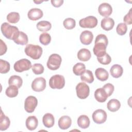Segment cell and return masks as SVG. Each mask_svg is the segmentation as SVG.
Returning a JSON list of instances; mask_svg holds the SVG:
<instances>
[{"mask_svg": "<svg viewBox=\"0 0 132 132\" xmlns=\"http://www.w3.org/2000/svg\"><path fill=\"white\" fill-rule=\"evenodd\" d=\"M24 52L27 56L37 60L41 57L43 50L42 47L38 45L29 44L25 47Z\"/></svg>", "mask_w": 132, "mask_h": 132, "instance_id": "cell-1", "label": "cell"}, {"mask_svg": "<svg viewBox=\"0 0 132 132\" xmlns=\"http://www.w3.org/2000/svg\"><path fill=\"white\" fill-rule=\"evenodd\" d=\"M1 29L3 35L6 38L10 40H13L15 34L19 31L17 27L10 25L6 22L2 24Z\"/></svg>", "mask_w": 132, "mask_h": 132, "instance_id": "cell-2", "label": "cell"}, {"mask_svg": "<svg viewBox=\"0 0 132 132\" xmlns=\"http://www.w3.org/2000/svg\"><path fill=\"white\" fill-rule=\"evenodd\" d=\"M62 59L61 56L57 54H53L48 58L47 61V67L51 70H56L59 68Z\"/></svg>", "mask_w": 132, "mask_h": 132, "instance_id": "cell-3", "label": "cell"}, {"mask_svg": "<svg viewBox=\"0 0 132 132\" xmlns=\"http://www.w3.org/2000/svg\"><path fill=\"white\" fill-rule=\"evenodd\" d=\"M50 87L52 89H61L65 85V79L62 75H55L52 76L49 80Z\"/></svg>", "mask_w": 132, "mask_h": 132, "instance_id": "cell-4", "label": "cell"}, {"mask_svg": "<svg viewBox=\"0 0 132 132\" xmlns=\"http://www.w3.org/2000/svg\"><path fill=\"white\" fill-rule=\"evenodd\" d=\"M31 67L30 61L25 58L17 61L13 65L14 70L18 72H22L25 71H27Z\"/></svg>", "mask_w": 132, "mask_h": 132, "instance_id": "cell-5", "label": "cell"}, {"mask_svg": "<svg viewBox=\"0 0 132 132\" xmlns=\"http://www.w3.org/2000/svg\"><path fill=\"white\" fill-rule=\"evenodd\" d=\"M76 91L78 98L80 99H85L89 95V87L85 82H79L76 87Z\"/></svg>", "mask_w": 132, "mask_h": 132, "instance_id": "cell-6", "label": "cell"}, {"mask_svg": "<svg viewBox=\"0 0 132 132\" xmlns=\"http://www.w3.org/2000/svg\"><path fill=\"white\" fill-rule=\"evenodd\" d=\"M97 20L94 16H88L81 19L79 22V26L84 28H93L96 26Z\"/></svg>", "mask_w": 132, "mask_h": 132, "instance_id": "cell-7", "label": "cell"}, {"mask_svg": "<svg viewBox=\"0 0 132 132\" xmlns=\"http://www.w3.org/2000/svg\"><path fill=\"white\" fill-rule=\"evenodd\" d=\"M38 105L37 98L34 96H29L25 100L24 108L28 113H32L34 111Z\"/></svg>", "mask_w": 132, "mask_h": 132, "instance_id": "cell-8", "label": "cell"}, {"mask_svg": "<svg viewBox=\"0 0 132 132\" xmlns=\"http://www.w3.org/2000/svg\"><path fill=\"white\" fill-rule=\"evenodd\" d=\"M46 88V80L42 77L36 78L32 82L31 88L36 92L43 91Z\"/></svg>", "mask_w": 132, "mask_h": 132, "instance_id": "cell-9", "label": "cell"}, {"mask_svg": "<svg viewBox=\"0 0 132 132\" xmlns=\"http://www.w3.org/2000/svg\"><path fill=\"white\" fill-rule=\"evenodd\" d=\"M92 119L96 124H102L106 121L107 113L103 109H97L92 113Z\"/></svg>", "mask_w": 132, "mask_h": 132, "instance_id": "cell-10", "label": "cell"}, {"mask_svg": "<svg viewBox=\"0 0 132 132\" xmlns=\"http://www.w3.org/2000/svg\"><path fill=\"white\" fill-rule=\"evenodd\" d=\"M107 45L104 43L100 42H96L94 43V46L93 48V51L97 57L102 56L106 53V48Z\"/></svg>", "mask_w": 132, "mask_h": 132, "instance_id": "cell-11", "label": "cell"}, {"mask_svg": "<svg viewBox=\"0 0 132 132\" xmlns=\"http://www.w3.org/2000/svg\"><path fill=\"white\" fill-rule=\"evenodd\" d=\"M98 13L103 16L108 18L112 12L111 6L107 3H103L100 4L98 8Z\"/></svg>", "mask_w": 132, "mask_h": 132, "instance_id": "cell-12", "label": "cell"}, {"mask_svg": "<svg viewBox=\"0 0 132 132\" xmlns=\"http://www.w3.org/2000/svg\"><path fill=\"white\" fill-rule=\"evenodd\" d=\"M13 41L19 45H25L28 43V37L26 34L23 31H19L14 36Z\"/></svg>", "mask_w": 132, "mask_h": 132, "instance_id": "cell-13", "label": "cell"}, {"mask_svg": "<svg viewBox=\"0 0 132 132\" xmlns=\"http://www.w3.org/2000/svg\"><path fill=\"white\" fill-rule=\"evenodd\" d=\"M93 39V35L92 32L89 30L82 31L80 35V40L82 44L84 45H89L92 42Z\"/></svg>", "mask_w": 132, "mask_h": 132, "instance_id": "cell-14", "label": "cell"}, {"mask_svg": "<svg viewBox=\"0 0 132 132\" xmlns=\"http://www.w3.org/2000/svg\"><path fill=\"white\" fill-rule=\"evenodd\" d=\"M43 15V11L39 8H32L29 10L27 13L28 18L32 21H36L41 19Z\"/></svg>", "mask_w": 132, "mask_h": 132, "instance_id": "cell-15", "label": "cell"}, {"mask_svg": "<svg viewBox=\"0 0 132 132\" xmlns=\"http://www.w3.org/2000/svg\"><path fill=\"white\" fill-rule=\"evenodd\" d=\"M72 124V120L70 117L63 116L60 118L58 120V126L61 129H67L69 128Z\"/></svg>", "mask_w": 132, "mask_h": 132, "instance_id": "cell-16", "label": "cell"}, {"mask_svg": "<svg viewBox=\"0 0 132 132\" xmlns=\"http://www.w3.org/2000/svg\"><path fill=\"white\" fill-rule=\"evenodd\" d=\"M94 97L96 100L100 103L105 102L108 98V95L103 88L97 89L94 92Z\"/></svg>", "mask_w": 132, "mask_h": 132, "instance_id": "cell-17", "label": "cell"}, {"mask_svg": "<svg viewBox=\"0 0 132 132\" xmlns=\"http://www.w3.org/2000/svg\"><path fill=\"white\" fill-rule=\"evenodd\" d=\"M25 124L27 128L29 130H35L38 125V119L35 116H29L27 118Z\"/></svg>", "mask_w": 132, "mask_h": 132, "instance_id": "cell-18", "label": "cell"}, {"mask_svg": "<svg viewBox=\"0 0 132 132\" xmlns=\"http://www.w3.org/2000/svg\"><path fill=\"white\" fill-rule=\"evenodd\" d=\"M43 124L46 128H51L53 127L55 123V119L54 116L50 113H47L45 114L42 118Z\"/></svg>", "mask_w": 132, "mask_h": 132, "instance_id": "cell-19", "label": "cell"}, {"mask_svg": "<svg viewBox=\"0 0 132 132\" xmlns=\"http://www.w3.org/2000/svg\"><path fill=\"white\" fill-rule=\"evenodd\" d=\"M114 25V20L111 18H105L103 19L101 21L102 28L106 31L111 30Z\"/></svg>", "mask_w": 132, "mask_h": 132, "instance_id": "cell-20", "label": "cell"}, {"mask_svg": "<svg viewBox=\"0 0 132 132\" xmlns=\"http://www.w3.org/2000/svg\"><path fill=\"white\" fill-rule=\"evenodd\" d=\"M91 57V52L87 48H81L77 53V58L81 61H88Z\"/></svg>", "mask_w": 132, "mask_h": 132, "instance_id": "cell-21", "label": "cell"}, {"mask_svg": "<svg viewBox=\"0 0 132 132\" xmlns=\"http://www.w3.org/2000/svg\"><path fill=\"white\" fill-rule=\"evenodd\" d=\"M110 73L113 77L116 78H119L123 74V68L119 64H114L111 67L110 69Z\"/></svg>", "mask_w": 132, "mask_h": 132, "instance_id": "cell-22", "label": "cell"}, {"mask_svg": "<svg viewBox=\"0 0 132 132\" xmlns=\"http://www.w3.org/2000/svg\"><path fill=\"white\" fill-rule=\"evenodd\" d=\"M10 124V121L9 118L6 116L1 110L0 116V130L1 131L5 130L8 129Z\"/></svg>", "mask_w": 132, "mask_h": 132, "instance_id": "cell-23", "label": "cell"}, {"mask_svg": "<svg viewBox=\"0 0 132 132\" xmlns=\"http://www.w3.org/2000/svg\"><path fill=\"white\" fill-rule=\"evenodd\" d=\"M95 75L98 80L102 81L106 80L109 77L108 72L105 69L102 68H99L96 69L95 71Z\"/></svg>", "mask_w": 132, "mask_h": 132, "instance_id": "cell-24", "label": "cell"}, {"mask_svg": "<svg viewBox=\"0 0 132 132\" xmlns=\"http://www.w3.org/2000/svg\"><path fill=\"white\" fill-rule=\"evenodd\" d=\"M90 123V121L89 118L86 115H81L77 119V124L81 128H87L89 126Z\"/></svg>", "mask_w": 132, "mask_h": 132, "instance_id": "cell-25", "label": "cell"}, {"mask_svg": "<svg viewBox=\"0 0 132 132\" xmlns=\"http://www.w3.org/2000/svg\"><path fill=\"white\" fill-rule=\"evenodd\" d=\"M107 107L109 111L111 112H116L120 109L121 103L118 100L113 98L108 101L107 104Z\"/></svg>", "mask_w": 132, "mask_h": 132, "instance_id": "cell-26", "label": "cell"}, {"mask_svg": "<svg viewBox=\"0 0 132 132\" xmlns=\"http://www.w3.org/2000/svg\"><path fill=\"white\" fill-rule=\"evenodd\" d=\"M80 79L82 81L91 84L94 81V76L92 71L87 70L80 75Z\"/></svg>", "mask_w": 132, "mask_h": 132, "instance_id": "cell-27", "label": "cell"}, {"mask_svg": "<svg viewBox=\"0 0 132 132\" xmlns=\"http://www.w3.org/2000/svg\"><path fill=\"white\" fill-rule=\"evenodd\" d=\"M37 29L40 31H47L52 28L51 23L47 21H41L37 24Z\"/></svg>", "mask_w": 132, "mask_h": 132, "instance_id": "cell-28", "label": "cell"}, {"mask_svg": "<svg viewBox=\"0 0 132 132\" xmlns=\"http://www.w3.org/2000/svg\"><path fill=\"white\" fill-rule=\"evenodd\" d=\"M9 85H15L18 88H21L23 84V80L21 77L18 75H12L10 76L8 80Z\"/></svg>", "mask_w": 132, "mask_h": 132, "instance_id": "cell-29", "label": "cell"}, {"mask_svg": "<svg viewBox=\"0 0 132 132\" xmlns=\"http://www.w3.org/2000/svg\"><path fill=\"white\" fill-rule=\"evenodd\" d=\"M18 87L15 85H9L6 90V95L9 97H14L18 94Z\"/></svg>", "mask_w": 132, "mask_h": 132, "instance_id": "cell-30", "label": "cell"}, {"mask_svg": "<svg viewBox=\"0 0 132 132\" xmlns=\"http://www.w3.org/2000/svg\"><path fill=\"white\" fill-rule=\"evenodd\" d=\"M86 70L85 65L81 62L75 64L73 68V71L75 75L77 76L81 75Z\"/></svg>", "mask_w": 132, "mask_h": 132, "instance_id": "cell-31", "label": "cell"}, {"mask_svg": "<svg viewBox=\"0 0 132 132\" xmlns=\"http://www.w3.org/2000/svg\"><path fill=\"white\" fill-rule=\"evenodd\" d=\"M20 14L16 12H11L7 16V20L10 23H16L20 20Z\"/></svg>", "mask_w": 132, "mask_h": 132, "instance_id": "cell-32", "label": "cell"}, {"mask_svg": "<svg viewBox=\"0 0 132 132\" xmlns=\"http://www.w3.org/2000/svg\"><path fill=\"white\" fill-rule=\"evenodd\" d=\"M10 69V63L6 60L0 59V73L6 74L8 73Z\"/></svg>", "mask_w": 132, "mask_h": 132, "instance_id": "cell-33", "label": "cell"}, {"mask_svg": "<svg viewBox=\"0 0 132 132\" xmlns=\"http://www.w3.org/2000/svg\"><path fill=\"white\" fill-rule=\"evenodd\" d=\"M39 41L42 44L44 45H47L51 42V35L48 33L43 32L40 35Z\"/></svg>", "mask_w": 132, "mask_h": 132, "instance_id": "cell-34", "label": "cell"}, {"mask_svg": "<svg viewBox=\"0 0 132 132\" xmlns=\"http://www.w3.org/2000/svg\"><path fill=\"white\" fill-rule=\"evenodd\" d=\"M63 24L65 28L67 29H72L75 27L76 22L74 19L68 18L63 21Z\"/></svg>", "mask_w": 132, "mask_h": 132, "instance_id": "cell-35", "label": "cell"}, {"mask_svg": "<svg viewBox=\"0 0 132 132\" xmlns=\"http://www.w3.org/2000/svg\"><path fill=\"white\" fill-rule=\"evenodd\" d=\"M97 59L100 63L104 65L109 64L111 61V57L107 53L103 55L102 56L97 57Z\"/></svg>", "mask_w": 132, "mask_h": 132, "instance_id": "cell-36", "label": "cell"}, {"mask_svg": "<svg viewBox=\"0 0 132 132\" xmlns=\"http://www.w3.org/2000/svg\"><path fill=\"white\" fill-rule=\"evenodd\" d=\"M127 30V26L125 23H119L116 28V31L117 33L120 35L123 36L125 35Z\"/></svg>", "mask_w": 132, "mask_h": 132, "instance_id": "cell-37", "label": "cell"}, {"mask_svg": "<svg viewBox=\"0 0 132 132\" xmlns=\"http://www.w3.org/2000/svg\"><path fill=\"white\" fill-rule=\"evenodd\" d=\"M31 68L33 73L36 75H40L44 72V67L40 63H35Z\"/></svg>", "mask_w": 132, "mask_h": 132, "instance_id": "cell-38", "label": "cell"}, {"mask_svg": "<svg viewBox=\"0 0 132 132\" xmlns=\"http://www.w3.org/2000/svg\"><path fill=\"white\" fill-rule=\"evenodd\" d=\"M103 88L106 92L108 96H110L113 93L114 89L113 85L110 83H108L104 85Z\"/></svg>", "mask_w": 132, "mask_h": 132, "instance_id": "cell-39", "label": "cell"}, {"mask_svg": "<svg viewBox=\"0 0 132 132\" xmlns=\"http://www.w3.org/2000/svg\"><path fill=\"white\" fill-rule=\"evenodd\" d=\"M123 20H124V22L128 25H130L132 24L131 9H130L129 12L124 16Z\"/></svg>", "mask_w": 132, "mask_h": 132, "instance_id": "cell-40", "label": "cell"}, {"mask_svg": "<svg viewBox=\"0 0 132 132\" xmlns=\"http://www.w3.org/2000/svg\"><path fill=\"white\" fill-rule=\"evenodd\" d=\"M0 41H1V54H0V55L2 56L6 53L7 50V45L5 44V43L4 42L2 39L0 40Z\"/></svg>", "mask_w": 132, "mask_h": 132, "instance_id": "cell-41", "label": "cell"}, {"mask_svg": "<svg viewBox=\"0 0 132 132\" xmlns=\"http://www.w3.org/2000/svg\"><path fill=\"white\" fill-rule=\"evenodd\" d=\"M51 2L53 6L55 7H59L63 4V0H52Z\"/></svg>", "mask_w": 132, "mask_h": 132, "instance_id": "cell-42", "label": "cell"}, {"mask_svg": "<svg viewBox=\"0 0 132 132\" xmlns=\"http://www.w3.org/2000/svg\"><path fill=\"white\" fill-rule=\"evenodd\" d=\"M35 3H36V4H40V3H42L43 1H34Z\"/></svg>", "mask_w": 132, "mask_h": 132, "instance_id": "cell-43", "label": "cell"}]
</instances>
